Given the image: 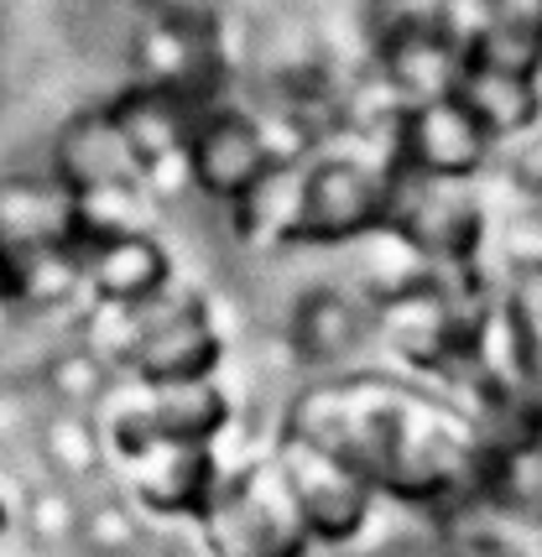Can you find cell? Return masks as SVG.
Masks as SVG:
<instances>
[{
  "mask_svg": "<svg viewBox=\"0 0 542 557\" xmlns=\"http://www.w3.org/2000/svg\"><path fill=\"white\" fill-rule=\"evenodd\" d=\"M381 214L428 256H469V245L480 235V209L469 203L459 177H444V172L412 168L392 194L381 188Z\"/></svg>",
  "mask_w": 542,
  "mask_h": 557,
  "instance_id": "obj_1",
  "label": "cell"
},
{
  "mask_svg": "<svg viewBox=\"0 0 542 557\" xmlns=\"http://www.w3.org/2000/svg\"><path fill=\"white\" fill-rule=\"evenodd\" d=\"M287 490H293L303 521L323 536H349L366 521V474H355L349 463L303 437H293L287 448Z\"/></svg>",
  "mask_w": 542,
  "mask_h": 557,
  "instance_id": "obj_2",
  "label": "cell"
},
{
  "mask_svg": "<svg viewBox=\"0 0 542 557\" xmlns=\"http://www.w3.org/2000/svg\"><path fill=\"white\" fill-rule=\"evenodd\" d=\"M293 219H297L293 235H303V240H345V235H360L366 224L381 219V183L370 172H360L355 162H323L297 188Z\"/></svg>",
  "mask_w": 542,
  "mask_h": 557,
  "instance_id": "obj_3",
  "label": "cell"
},
{
  "mask_svg": "<svg viewBox=\"0 0 542 557\" xmlns=\"http://www.w3.org/2000/svg\"><path fill=\"white\" fill-rule=\"evenodd\" d=\"M183 151H188V162H194L198 183H204L209 194L230 198V203H241L271 172L267 136L250 121H241V115H209V121H198Z\"/></svg>",
  "mask_w": 542,
  "mask_h": 557,
  "instance_id": "obj_4",
  "label": "cell"
},
{
  "mask_svg": "<svg viewBox=\"0 0 542 557\" xmlns=\"http://www.w3.org/2000/svg\"><path fill=\"white\" fill-rule=\"evenodd\" d=\"M58 183L74 188L78 198L110 194V188H125L131 172L141 168V157L131 151V141L121 136V125L110 115H78L63 136H58Z\"/></svg>",
  "mask_w": 542,
  "mask_h": 557,
  "instance_id": "obj_5",
  "label": "cell"
},
{
  "mask_svg": "<svg viewBox=\"0 0 542 557\" xmlns=\"http://www.w3.org/2000/svg\"><path fill=\"white\" fill-rule=\"evenodd\" d=\"M136 364L141 375L168 386V381H198L214 364V329L198 302H177L173 313L151 318L136 339Z\"/></svg>",
  "mask_w": 542,
  "mask_h": 557,
  "instance_id": "obj_6",
  "label": "cell"
},
{
  "mask_svg": "<svg viewBox=\"0 0 542 557\" xmlns=\"http://www.w3.org/2000/svg\"><path fill=\"white\" fill-rule=\"evenodd\" d=\"M407 151L422 172H444V177H465L480 168L485 151V131L475 125L465 104L454 95L422 99L418 110L407 115Z\"/></svg>",
  "mask_w": 542,
  "mask_h": 557,
  "instance_id": "obj_7",
  "label": "cell"
},
{
  "mask_svg": "<svg viewBox=\"0 0 542 557\" xmlns=\"http://www.w3.org/2000/svg\"><path fill=\"white\" fill-rule=\"evenodd\" d=\"M454 99L475 115V125L485 136H517V131H527V125L538 121V95H532V78L527 73L465 63L459 78H454Z\"/></svg>",
  "mask_w": 542,
  "mask_h": 557,
  "instance_id": "obj_8",
  "label": "cell"
},
{
  "mask_svg": "<svg viewBox=\"0 0 542 557\" xmlns=\"http://www.w3.org/2000/svg\"><path fill=\"white\" fill-rule=\"evenodd\" d=\"M78 267L95 276L99 297H110V302H147L157 297V287L168 282V261H162V250L141 235H99L95 250H89V261H78Z\"/></svg>",
  "mask_w": 542,
  "mask_h": 557,
  "instance_id": "obj_9",
  "label": "cell"
},
{
  "mask_svg": "<svg viewBox=\"0 0 542 557\" xmlns=\"http://www.w3.org/2000/svg\"><path fill=\"white\" fill-rule=\"evenodd\" d=\"M147 463L141 469V495L157 510H198L209 495V459L198 443L183 437H157L147 454H136Z\"/></svg>",
  "mask_w": 542,
  "mask_h": 557,
  "instance_id": "obj_10",
  "label": "cell"
},
{
  "mask_svg": "<svg viewBox=\"0 0 542 557\" xmlns=\"http://www.w3.org/2000/svg\"><path fill=\"white\" fill-rule=\"evenodd\" d=\"M386 69H392L396 89L418 99L454 95V78H459L444 32H392L386 37Z\"/></svg>",
  "mask_w": 542,
  "mask_h": 557,
  "instance_id": "obj_11",
  "label": "cell"
},
{
  "mask_svg": "<svg viewBox=\"0 0 542 557\" xmlns=\"http://www.w3.org/2000/svg\"><path fill=\"white\" fill-rule=\"evenodd\" d=\"M293 339L308 360H340L366 339V318L345 292H313L293 318Z\"/></svg>",
  "mask_w": 542,
  "mask_h": 557,
  "instance_id": "obj_12",
  "label": "cell"
},
{
  "mask_svg": "<svg viewBox=\"0 0 542 557\" xmlns=\"http://www.w3.org/2000/svg\"><path fill=\"white\" fill-rule=\"evenodd\" d=\"M220 417H224V401L209 386H198V381H168V386H162V396H157V407H151L157 433H162V437H183V443L209 437L214 428H220Z\"/></svg>",
  "mask_w": 542,
  "mask_h": 557,
  "instance_id": "obj_13",
  "label": "cell"
}]
</instances>
